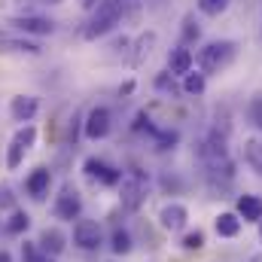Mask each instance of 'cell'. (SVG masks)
<instances>
[{"mask_svg": "<svg viewBox=\"0 0 262 262\" xmlns=\"http://www.w3.org/2000/svg\"><path fill=\"white\" fill-rule=\"evenodd\" d=\"M125 3H128V0H98L95 15H92V21H89V28H85V37L95 40V37L110 34V31L119 25V18H122Z\"/></svg>", "mask_w": 262, "mask_h": 262, "instance_id": "cell-1", "label": "cell"}, {"mask_svg": "<svg viewBox=\"0 0 262 262\" xmlns=\"http://www.w3.org/2000/svg\"><path fill=\"white\" fill-rule=\"evenodd\" d=\"M146 189H149V180H146L143 171H137V168L125 171L122 180H119V198H122V207H125V210H137V207L143 204V198H146Z\"/></svg>", "mask_w": 262, "mask_h": 262, "instance_id": "cell-2", "label": "cell"}, {"mask_svg": "<svg viewBox=\"0 0 262 262\" xmlns=\"http://www.w3.org/2000/svg\"><path fill=\"white\" fill-rule=\"evenodd\" d=\"M232 58H235V43L216 40V43H207V46L198 52V67H201L204 73H216V70H223V67L232 64Z\"/></svg>", "mask_w": 262, "mask_h": 262, "instance_id": "cell-3", "label": "cell"}, {"mask_svg": "<svg viewBox=\"0 0 262 262\" xmlns=\"http://www.w3.org/2000/svg\"><path fill=\"white\" fill-rule=\"evenodd\" d=\"M34 140H37V128H34V125H25V128L15 131V137H12V143H9V152H6V168H9V171H15V168L21 165V159H25V152L34 146Z\"/></svg>", "mask_w": 262, "mask_h": 262, "instance_id": "cell-4", "label": "cell"}, {"mask_svg": "<svg viewBox=\"0 0 262 262\" xmlns=\"http://www.w3.org/2000/svg\"><path fill=\"white\" fill-rule=\"evenodd\" d=\"M73 244L79 250H98L101 247V226L92 220H79L73 226Z\"/></svg>", "mask_w": 262, "mask_h": 262, "instance_id": "cell-5", "label": "cell"}, {"mask_svg": "<svg viewBox=\"0 0 262 262\" xmlns=\"http://www.w3.org/2000/svg\"><path fill=\"white\" fill-rule=\"evenodd\" d=\"M82 213V198L73 186H64L61 195L55 198V216L58 220H76Z\"/></svg>", "mask_w": 262, "mask_h": 262, "instance_id": "cell-6", "label": "cell"}, {"mask_svg": "<svg viewBox=\"0 0 262 262\" xmlns=\"http://www.w3.org/2000/svg\"><path fill=\"white\" fill-rule=\"evenodd\" d=\"M9 25L15 31H21V34H52L55 31V21L43 18V15H28V12L25 15H12Z\"/></svg>", "mask_w": 262, "mask_h": 262, "instance_id": "cell-7", "label": "cell"}, {"mask_svg": "<svg viewBox=\"0 0 262 262\" xmlns=\"http://www.w3.org/2000/svg\"><path fill=\"white\" fill-rule=\"evenodd\" d=\"M110 134V110L107 107H95L85 119V137L89 140H101Z\"/></svg>", "mask_w": 262, "mask_h": 262, "instance_id": "cell-8", "label": "cell"}, {"mask_svg": "<svg viewBox=\"0 0 262 262\" xmlns=\"http://www.w3.org/2000/svg\"><path fill=\"white\" fill-rule=\"evenodd\" d=\"M85 174H89L92 180H101L104 186H116V183L122 180V171L110 168V165L101 162V159H85Z\"/></svg>", "mask_w": 262, "mask_h": 262, "instance_id": "cell-9", "label": "cell"}, {"mask_svg": "<svg viewBox=\"0 0 262 262\" xmlns=\"http://www.w3.org/2000/svg\"><path fill=\"white\" fill-rule=\"evenodd\" d=\"M37 110H40V101L34 95H15L12 104H9V113H12L15 122H31L37 116Z\"/></svg>", "mask_w": 262, "mask_h": 262, "instance_id": "cell-10", "label": "cell"}, {"mask_svg": "<svg viewBox=\"0 0 262 262\" xmlns=\"http://www.w3.org/2000/svg\"><path fill=\"white\" fill-rule=\"evenodd\" d=\"M49 186H52V174L46 168L31 171V177L25 180V189H28V195L34 198V201H43V198L49 195Z\"/></svg>", "mask_w": 262, "mask_h": 262, "instance_id": "cell-11", "label": "cell"}, {"mask_svg": "<svg viewBox=\"0 0 262 262\" xmlns=\"http://www.w3.org/2000/svg\"><path fill=\"white\" fill-rule=\"evenodd\" d=\"M159 220H162V226H165L168 232H180V229L186 226V220H189V210H186L183 204H165L162 213H159Z\"/></svg>", "mask_w": 262, "mask_h": 262, "instance_id": "cell-12", "label": "cell"}, {"mask_svg": "<svg viewBox=\"0 0 262 262\" xmlns=\"http://www.w3.org/2000/svg\"><path fill=\"white\" fill-rule=\"evenodd\" d=\"M0 52H25V55H40V46L21 37H9L0 31Z\"/></svg>", "mask_w": 262, "mask_h": 262, "instance_id": "cell-13", "label": "cell"}, {"mask_svg": "<svg viewBox=\"0 0 262 262\" xmlns=\"http://www.w3.org/2000/svg\"><path fill=\"white\" fill-rule=\"evenodd\" d=\"M238 216L244 223H259L262 220V198L259 195H241L238 198Z\"/></svg>", "mask_w": 262, "mask_h": 262, "instance_id": "cell-14", "label": "cell"}, {"mask_svg": "<svg viewBox=\"0 0 262 262\" xmlns=\"http://www.w3.org/2000/svg\"><path fill=\"white\" fill-rule=\"evenodd\" d=\"M168 70H171L174 76H186V73L192 70V52L183 49V46L171 49V55H168Z\"/></svg>", "mask_w": 262, "mask_h": 262, "instance_id": "cell-15", "label": "cell"}, {"mask_svg": "<svg viewBox=\"0 0 262 262\" xmlns=\"http://www.w3.org/2000/svg\"><path fill=\"white\" fill-rule=\"evenodd\" d=\"M40 250L49 256H58L61 250H64V235L58 232V229H43V235H40Z\"/></svg>", "mask_w": 262, "mask_h": 262, "instance_id": "cell-16", "label": "cell"}, {"mask_svg": "<svg viewBox=\"0 0 262 262\" xmlns=\"http://www.w3.org/2000/svg\"><path fill=\"white\" fill-rule=\"evenodd\" d=\"M241 232V220L235 213H220L216 216V235L220 238H235Z\"/></svg>", "mask_w": 262, "mask_h": 262, "instance_id": "cell-17", "label": "cell"}, {"mask_svg": "<svg viewBox=\"0 0 262 262\" xmlns=\"http://www.w3.org/2000/svg\"><path fill=\"white\" fill-rule=\"evenodd\" d=\"M244 159L256 168L262 174V140L259 137H250V140H244Z\"/></svg>", "mask_w": 262, "mask_h": 262, "instance_id": "cell-18", "label": "cell"}, {"mask_svg": "<svg viewBox=\"0 0 262 262\" xmlns=\"http://www.w3.org/2000/svg\"><path fill=\"white\" fill-rule=\"evenodd\" d=\"M28 226H31V216L25 210H12V216L6 223V232L9 235H21V232H28Z\"/></svg>", "mask_w": 262, "mask_h": 262, "instance_id": "cell-19", "label": "cell"}, {"mask_svg": "<svg viewBox=\"0 0 262 262\" xmlns=\"http://www.w3.org/2000/svg\"><path fill=\"white\" fill-rule=\"evenodd\" d=\"M156 46V34H143L140 40H137V52H134V58H131V64H140L146 55H149V49Z\"/></svg>", "mask_w": 262, "mask_h": 262, "instance_id": "cell-20", "label": "cell"}, {"mask_svg": "<svg viewBox=\"0 0 262 262\" xmlns=\"http://www.w3.org/2000/svg\"><path fill=\"white\" fill-rule=\"evenodd\" d=\"M110 247H113V253H119V256H122V253H128V250H131V238H128V232L116 229V232H113V244H110Z\"/></svg>", "mask_w": 262, "mask_h": 262, "instance_id": "cell-21", "label": "cell"}, {"mask_svg": "<svg viewBox=\"0 0 262 262\" xmlns=\"http://www.w3.org/2000/svg\"><path fill=\"white\" fill-rule=\"evenodd\" d=\"M198 9L207 12V15H220L229 9V0H198Z\"/></svg>", "mask_w": 262, "mask_h": 262, "instance_id": "cell-22", "label": "cell"}, {"mask_svg": "<svg viewBox=\"0 0 262 262\" xmlns=\"http://www.w3.org/2000/svg\"><path fill=\"white\" fill-rule=\"evenodd\" d=\"M183 89H186L189 95H201V92H204V76L189 70V73H186V82H183Z\"/></svg>", "mask_w": 262, "mask_h": 262, "instance_id": "cell-23", "label": "cell"}, {"mask_svg": "<svg viewBox=\"0 0 262 262\" xmlns=\"http://www.w3.org/2000/svg\"><path fill=\"white\" fill-rule=\"evenodd\" d=\"M247 113H250V122L262 131V95H256V98L250 101V110H247Z\"/></svg>", "mask_w": 262, "mask_h": 262, "instance_id": "cell-24", "label": "cell"}, {"mask_svg": "<svg viewBox=\"0 0 262 262\" xmlns=\"http://www.w3.org/2000/svg\"><path fill=\"white\" fill-rule=\"evenodd\" d=\"M183 247H186V250H201V247H204V235H201V232H189V235L183 238Z\"/></svg>", "mask_w": 262, "mask_h": 262, "instance_id": "cell-25", "label": "cell"}, {"mask_svg": "<svg viewBox=\"0 0 262 262\" xmlns=\"http://www.w3.org/2000/svg\"><path fill=\"white\" fill-rule=\"evenodd\" d=\"M6 207H15V198H12L9 186H0V210H6Z\"/></svg>", "mask_w": 262, "mask_h": 262, "instance_id": "cell-26", "label": "cell"}, {"mask_svg": "<svg viewBox=\"0 0 262 262\" xmlns=\"http://www.w3.org/2000/svg\"><path fill=\"white\" fill-rule=\"evenodd\" d=\"M183 40H186V43L198 40V28L192 25V18H186V21H183Z\"/></svg>", "mask_w": 262, "mask_h": 262, "instance_id": "cell-27", "label": "cell"}, {"mask_svg": "<svg viewBox=\"0 0 262 262\" xmlns=\"http://www.w3.org/2000/svg\"><path fill=\"white\" fill-rule=\"evenodd\" d=\"M156 85H159V89H168V92H174V79H171L168 73H162V76L156 79Z\"/></svg>", "mask_w": 262, "mask_h": 262, "instance_id": "cell-28", "label": "cell"}, {"mask_svg": "<svg viewBox=\"0 0 262 262\" xmlns=\"http://www.w3.org/2000/svg\"><path fill=\"white\" fill-rule=\"evenodd\" d=\"M79 3H82V9H95L98 6V0H79Z\"/></svg>", "mask_w": 262, "mask_h": 262, "instance_id": "cell-29", "label": "cell"}, {"mask_svg": "<svg viewBox=\"0 0 262 262\" xmlns=\"http://www.w3.org/2000/svg\"><path fill=\"white\" fill-rule=\"evenodd\" d=\"M0 262H12V256H9L6 250H0Z\"/></svg>", "mask_w": 262, "mask_h": 262, "instance_id": "cell-30", "label": "cell"}, {"mask_svg": "<svg viewBox=\"0 0 262 262\" xmlns=\"http://www.w3.org/2000/svg\"><path fill=\"white\" fill-rule=\"evenodd\" d=\"M43 3H52V6H55V3H64V0H43Z\"/></svg>", "mask_w": 262, "mask_h": 262, "instance_id": "cell-31", "label": "cell"}, {"mask_svg": "<svg viewBox=\"0 0 262 262\" xmlns=\"http://www.w3.org/2000/svg\"><path fill=\"white\" fill-rule=\"evenodd\" d=\"M40 262H52V259H49V256H40Z\"/></svg>", "mask_w": 262, "mask_h": 262, "instance_id": "cell-32", "label": "cell"}, {"mask_svg": "<svg viewBox=\"0 0 262 262\" xmlns=\"http://www.w3.org/2000/svg\"><path fill=\"white\" fill-rule=\"evenodd\" d=\"M259 241H262V220H259Z\"/></svg>", "mask_w": 262, "mask_h": 262, "instance_id": "cell-33", "label": "cell"}, {"mask_svg": "<svg viewBox=\"0 0 262 262\" xmlns=\"http://www.w3.org/2000/svg\"><path fill=\"white\" fill-rule=\"evenodd\" d=\"M253 262H262V256H253Z\"/></svg>", "mask_w": 262, "mask_h": 262, "instance_id": "cell-34", "label": "cell"}]
</instances>
